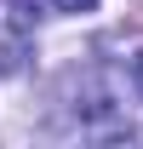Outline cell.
<instances>
[{
	"mask_svg": "<svg viewBox=\"0 0 143 149\" xmlns=\"http://www.w3.org/2000/svg\"><path fill=\"white\" fill-rule=\"evenodd\" d=\"M57 12H92V6H97V0H52Z\"/></svg>",
	"mask_w": 143,
	"mask_h": 149,
	"instance_id": "6da1fadb",
	"label": "cell"
},
{
	"mask_svg": "<svg viewBox=\"0 0 143 149\" xmlns=\"http://www.w3.org/2000/svg\"><path fill=\"white\" fill-rule=\"evenodd\" d=\"M132 74H137V92H143V57H137V69H132Z\"/></svg>",
	"mask_w": 143,
	"mask_h": 149,
	"instance_id": "7a4b0ae2",
	"label": "cell"
}]
</instances>
